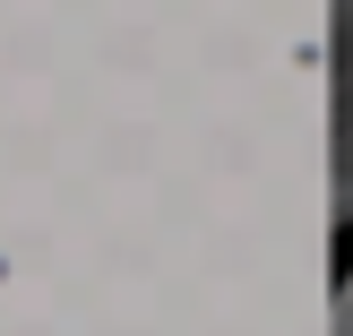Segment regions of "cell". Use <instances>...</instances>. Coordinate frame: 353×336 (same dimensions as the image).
I'll use <instances>...</instances> for the list:
<instances>
[{
	"instance_id": "obj_1",
	"label": "cell",
	"mask_w": 353,
	"mask_h": 336,
	"mask_svg": "<svg viewBox=\"0 0 353 336\" xmlns=\"http://www.w3.org/2000/svg\"><path fill=\"white\" fill-rule=\"evenodd\" d=\"M327 172H336V207L353 224V0H327Z\"/></svg>"
},
{
	"instance_id": "obj_2",
	"label": "cell",
	"mask_w": 353,
	"mask_h": 336,
	"mask_svg": "<svg viewBox=\"0 0 353 336\" xmlns=\"http://www.w3.org/2000/svg\"><path fill=\"white\" fill-rule=\"evenodd\" d=\"M327 336H353V268H345V285H336V319H327Z\"/></svg>"
}]
</instances>
